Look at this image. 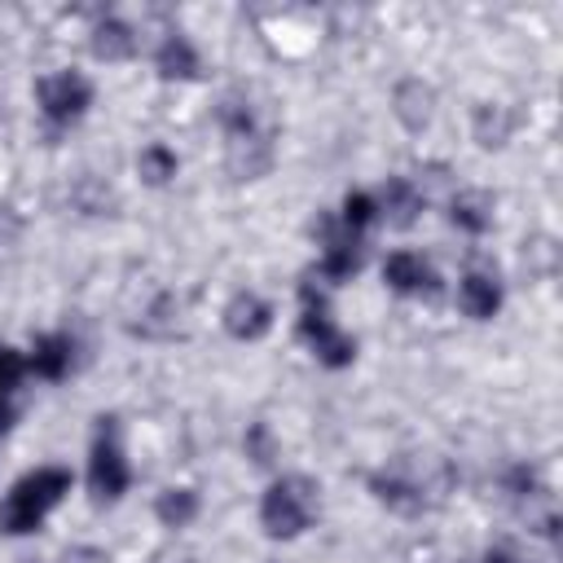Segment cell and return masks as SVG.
<instances>
[{
	"mask_svg": "<svg viewBox=\"0 0 563 563\" xmlns=\"http://www.w3.org/2000/svg\"><path fill=\"white\" fill-rule=\"evenodd\" d=\"M92 53H97L101 62H128V57L136 53L132 26L119 22V18H101V22L92 26Z\"/></svg>",
	"mask_w": 563,
	"mask_h": 563,
	"instance_id": "11",
	"label": "cell"
},
{
	"mask_svg": "<svg viewBox=\"0 0 563 563\" xmlns=\"http://www.w3.org/2000/svg\"><path fill=\"white\" fill-rule=\"evenodd\" d=\"M35 97H40V106H44V114L53 123H70V119H79L88 110L92 84L84 75H75V70H57V75L35 79Z\"/></svg>",
	"mask_w": 563,
	"mask_h": 563,
	"instance_id": "6",
	"label": "cell"
},
{
	"mask_svg": "<svg viewBox=\"0 0 563 563\" xmlns=\"http://www.w3.org/2000/svg\"><path fill=\"white\" fill-rule=\"evenodd\" d=\"M154 62H158L163 79H194L198 75V53H194V44L185 35H167Z\"/></svg>",
	"mask_w": 563,
	"mask_h": 563,
	"instance_id": "15",
	"label": "cell"
},
{
	"mask_svg": "<svg viewBox=\"0 0 563 563\" xmlns=\"http://www.w3.org/2000/svg\"><path fill=\"white\" fill-rule=\"evenodd\" d=\"M268 325H273V308L260 299V295H251V290H242V295H233L229 299V308H224V330L233 334V339H260V334H268Z\"/></svg>",
	"mask_w": 563,
	"mask_h": 563,
	"instance_id": "8",
	"label": "cell"
},
{
	"mask_svg": "<svg viewBox=\"0 0 563 563\" xmlns=\"http://www.w3.org/2000/svg\"><path fill=\"white\" fill-rule=\"evenodd\" d=\"M431 88L422 79H405L396 84V119L409 128V132H422L431 123Z\"/></svg>",
	"mask_w": 563,
	"mask_h": 563,
	"instance_id": "12",
	"label": "cell"
},
{
	"mask_svg": "<svg viewBox=\"0 0 563 563\" xmlns=\"http://www.w3.org/2000/svg\"><path fill=\"white\" fill-rule=\"evenodd\" d=\"M369 488H374V497L383 501V506H391V510H400V515H418L427 501H422V488L418 484H409V479H400V475H369Z\"/></svg>",
	"mask_w": 563,
	"mask_h": 563,
	"instance_id": "14",
	"label": "cell"
},
{
	"mask_svg": "<svg viewBox=\"0 0 563 563\" xmlns=\"http://www.w3.org/2000/svg\"><path fill=\"white\" fill-rule=\"evenodd\" d=\"M62 563H110V559H106V550H97V545H70V550L62 554Z\"/></svg>",
	"mask_w": 563,
	"mask_h": 563,
	"instance_id": "24",
	"label": "cell"
},
{
	"mask_svg": "<svg viewBox=\"0 0 563 563\" xmlns=\"http://www.w3.org/2000/svg\"><path fill=\"white\" fill-rule=\"evenodd\" d=\"M224 132H229L224 163H229L233 180H255L273 167V141H268V132L255 128V114L246 106H233V101L224 106Z\"/></svg>",
	"mask_w": 563,
	"mask_h": 563,
	"instance_id": "3",
	"label": "cell"
},
{
	"mask_svg": "<svg viewBox=\"0 0 563 563\" xmlns=\"http://www.w3.org/2000/svg\"><path fill=\"white\" fill-rule=\"evenodd\" d=\"M246 449H251V457H255L260 466H268V462H273V440H268V427H264V422H255V427H251Z\"/></svg>",
	"mask_w": 563,
	"mask_h": 563,
	"instance_id": "23",
	"label": "cell"
},
{
	"mask_svg": "<svg viewBox=\"0 0 563 563\" xmlns=\"http://www.w3.org/2000/svg\"><path fill=\"white\" fill-rule=\"evenodd\" d=\"M88 488H92L97 501H114L128 488V462H123V444H119V418H110V413L97 418L92 457H88Z\"/></svg>",
	"mask_w": 563,
	"mask_h": 563,
	"instance_id": "4",
	"label": "cell"
},
{
	"mask_svg": "<svg viewBox=\"0 0 563 563\" xmlns=\"http://www.w3.org/2000/svg\"><path fill=\"white\" fill-rule=\"evenodd\" d=\"M488 211H493V202H488L484 194H457L449 216H453V224H457V229H466V233H484V229H488V220H493Z\"/></svg>",
	"mask_w": 563,
	"mask_h": 563,
	"instance_id": "20",
	"label": "cell"
},
{
	"mask_svg": "<svg viewBox=\"0 0 563 563\" xmlns=\"http://www.w3.org/2000/svg\"><path fill=\"white\" fill-rule=\"evenodd\" d=\"M457 308H462L466 317H475V321H488V317L501 308V286H497V277H488V273H466L462 286H457Z\"/></svg>",
	"mask_w": 563,
	"mask_h": 563,
	"instance_id": "10",
	"label": "cell"
},
{
	"mask_svg": "<svg viewBox=\"0 0 563 563\" xmlns=\"http://www.w3.org/2000/svg\"><path fill=\"white\" fill-rule=\"evenodd\" d=\"M361 268V233L352 229H334L325 224V255H321V273L330 282H343Z\"/></svg>",
	"mask_w": 563,
	"mask_h": 563,
	"instance_id": "9",
	"label": "cell"
},
{
	"mask_svg": "<svg viewBox=\"0 0 563 563\" xmlns=\"http://www.w3.org/2000/svg\"><path fill=\"white\" fill-rule=\"evenodd\" d=\"M154 515H158L163 528H185L198 515V493L194 488H167V493H158Z\"/></svg>",
	"mask_w": 563,
	"mask_h": 563,
	"instance_id": "16",
	"label": "cell"
},
{
	"mask_svg": "<svg viewBox=\"0 0 563 563\" xmlns=\"http://www.w3.org/2000/svg\"><path fill=\"white\" fill-rule=\"evenodd\" d=\"M383 277H387V286H391L396 295H427V299L440 295L435 273H431L427 260L413 255V251H391L387 264H383Z\"/></svg>",
	"mask_w": 563,
	"mask_h": 563,
	"instance_id": "7",
	"label": "cell"
},
{
	"mask_svg": "<svg viewBox=\"0 0 563 563\" xmlns=\"http://www.w3.org/2000/svg\"><path fill=\"white\" fill-rule=\"evenodd\" d=\"M484 563H515V559H510V554H501V550H493V554H488Z\"/></svg>",
	"mask_w": 563,
	"mask_h": 563,
	"instance_id": "25",
	"label": "cell"
},
{
	"mask_svg": "<svg viewBox=\"0 0 563 563\" xmlns=\"http://www.w3.org/2000/svg\"><path fill=\"white\" fill-rule=\"evenodd\" d=\"M299 334L312 343L317 361H321V365H330V369H343V365H352V356H356V343H352V339L330 321L325 299H321L312 286H303V317H299Z\"/></svg>",
	"mask_w": 563,
	"mask_h": 563,
	"instance_id": "5",
	"label": "cell"
},
{
	"mask_svg": "<svg viewBox=\"0 0 563 563\" xmlns=\"http://www.w3.org/2000/svg\"><path fill=\"white\" fill-rule=\"evenodd\" d=\"M312 515H317V484L308 475H282L260 501V523L277 541L299 537L312 523Z\"/></svg>",
	"mask_w": 563,
	"mask_h": 563,
	"instance_id": "2",
	"label": "cell"
},
{
	"mask_svg": "<svg viewBox=\"0 0 563 563\" xmlns=\"http://www.w3.org/2000/svg\"><path fill=\"white\" fill-rule=\"evenodd\" d=\"M510 128H515V114L510 110H501V106H475V141L484 145V150H497V145H506V136H510Z\"/></svg>",
	"mask_w": 563,
	"mask_h": 563,
	"instance_id": "17",
	"label": "cell"
},
{
	"mask_svg": "<svg viewBox=\"0 0 563 563\" xmlns=\"http://www.w3.org/2000/svg\"><path fill=\"white\" fill-rule=\"evenodd\" d=\"M383 194H387V211H391V224L409 229V224L418 220V211H422V198H418V189H413L405 176H391Z\"/></svg>",
	"mask_w": 563,
	"mask_h": 563,
	"instance_id": "18",
	"label": "cell"
},
{
	"mask_svg": "<svg viewBox=\"0 0 563 563\" xmlns=\"http://www.w3.org/2000/svg\"><path fill=\"white\" fill-rule=\"evenodd\" d=\"M374 211H378V202H374L369 194H361V189H356V194H347V198H343V220H339V224H343V229H352V233H361V229L374 220Z\"/></svg>",
	"mask_w": 563,
	"mask_h": 563,
	"instance_id": "22",
	"label": "cell"
},
{
	"mask_svg": "<svg viewBox=\"0 0 563 563\" xmlns=\"http://www.w3.org/2000/svg\"><path fill=\"white\" fill-rule=\"evenodd\" d=\"M22 369H26V361H22L13 347L0 343V435H4L9 422H13V405H9V396H13L18 378H22Z\"/></svg>",
	"mask_w": 563,
	"mask_h": 563,
	"instance_id": "19",
	"label": "cell"
},
{
	"mask_svg": "<svg viewBox=\"0 0 563 563\" xmlns=\"http://www.w3.org/2000/svg\"><path fill=\"white\" fill-rule=\"evenodd\" d=\"M70 493V471L62 466H40L31 475H22L4 501H0V532L4 537H22V532H35L40 519Z\"/></svg>",
	"mask_w": 563,
	"mask_h": 563,
	"instance_id": "1",
	"label": "cell"
},
{
	"mask_svg": "<svg viewBox=\"0 0 563 563\" xmlns=\"http://www.w3.org/2000/svg\"><path fill=\"white\" fill-rule=\"evenodd\" d=\"M26 365H31L40 378H62V374L70 369V339H66V334H40Z\"/></svg>",
	"mask_w": 563,
	"mask_h": 563,
	"instance_id": "13",
	"label": "cell"
},
{
	"mask_svg": "<svg viewBox=\"0 0 563 563\" xmlns=\"http://www.w3.org/2000/svg\"><path fill=\"white\" fill-rule=\"evenodd\" d=\"M136 172H141L145 185H167L176 176V154L167 145H145L136 154Z\"/></svg>",
	"mask_w": 563,
	"mask_h": 563,
	"instance_id": "21",
	"label": "cell"
}]
</instances>
